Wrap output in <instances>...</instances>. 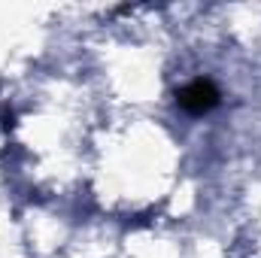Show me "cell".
Segmentation results:
<instances>
[{"instance_id":"1","label":"cell","mask_w":261,"mask_h":258,"mask_svg":"<svg viewBox=\"0 0 261 258\" xmlns=\"http://www.w3.org/2000/svg\"><path fill=\"white\" fill-rule=\"evenodd\" d=\"M219 100H222V94H219L216 82H213V79H203V76L186 82V85L176 91V104H179L186 113H192V116H203V113L216 110Z\"/></svg>"}]
</instances>
